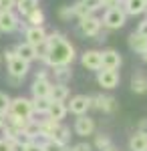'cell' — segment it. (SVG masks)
Returning <instances> with one entry per match:
<instances>
[{
    "label": "cell",
    "mask_w": 147,
    "mask_h": 151,
    "mask_svg": "<svg viewBox=\"0 0 147 151\" xmlns=\"http://www.w3.org/2000/svg\"><path fill=\"white\" fill-rule=\"evenodd\" d=\"M46 42H48V55L45 58V67H48V69L67 67V65H71L77 58L75 47L65 38L63 32H58V30L48 32L46 35Z\"/></svg>",
    "instance_id": "obj_1"
},
{
    "label": "cell",
    "mask_w": 147,
    "mask_h": 151,
    "mask_svg": "<svg viewBox=\"0 0 147 151\" xmlns=\"http://www.w3.org/2000/svg\"><path fill=\"white\" fill-rule=\"evenodd\" d=\"M101 28H103L101 18H97L95 14H89V16H85V18H79V22H77V30H79V35L85 36V38L99 36L101 35Z\"/></svg>",
    "instance_id": "obj_2"
},
{
    "label": "cell",
    "mask_w": 147,
    "mask_h": 151,
    "mask_svg": "<svg viewBox=\"0 0 147 151\" xmlns=\"http://www.w3.org/2000/svg\"><path fill=\"white\" fill-rule=\"evenodd\" d=\"M103 26L107 28V30H119V28H123L125 22H127V14L121 6H117V8H109V10H105L101 18Z\"/></svg>",
    "instance_id": "obj_3"
},
{
    "label": "cell",
    "mask_w": 147,
    "mask_h": 151,
    "mask_svg": "<svg viewBox=\"0 0 147 151\" xmlns=\"http://www.w3.org/2000/svg\"><path fill=\"white\" fill-rule=\"evenodd\" d=\"M8 115L14 117H22V119H32V101L26 99V97H16L10 101V109H8Z\"/></svg>",
    "instance_id": "obj_4"
},
{
    "label": "cell",
    "mask_w": 147,
    "mask_h": 151,
    "mask_svg": "<svg viewBox=\"0 0 147 151\" xmlns=\"http://www.w3.org/2000/svg\"><path fill=\"white\" fill-rule=\"evenodd\" d=\"M119 81H121L119 70H111V69H101V70H97V83H99V87L107 89V91H113V89H117Z\"/></svg>",
    "instance_id": "obj_5"
},
{
    "label": "cell",
    "mask_w": 147,
    "mask_h": 151,
    "mask_svg": "<svg viewBox=\"0 0 147 151\" xmlns=\"http://www.w3.org/2000/svg\"><path fill=\"white\" fill-rule=\"evenodd\" d=\"M68 113H73L75 117L87 115V111L91 109V97L89 95H75L71 97V103L67 105Z\"/></svg>",
    "instance_id": "obj_6"
},
{
    "label": "cell",
    "mask_w": 147,
    "mask_h": 151,
    "mask_svg": "<svg viewBox=\"0 0 147 151\" xmlns=\"http://www.w3.org/2000/svg\"><path fill=\"white\" fill-rule=\"evenodd\" d=\"M20 16L16 12H0V32H16L20 28Z\"/></svg>",
    "instance_id": "obj_7"
},
{
    "label": "cell",
    "mask_w": 147,
    "mask_h": 151,
    "mask_svg": "<svg viewBox=\"0 0 147 151\" xmlns=\"http://www.w3.org/2000/svg\"><path fill=\"white\" fill-rule=\"evenodd\" d=\"M81 65L87 70H101L103 63H101V50H95V48H89L81 55Z\"/></svg>",
    "instance_id": "obj_8"
},
{
    "label": "cell",
    "mask_w": 147,
    "mask_h": 151,
    "mask_svg": "<svg viewBox=\"0 0 147 151\" xmlns=\"http://www.w3.org/2000/svg\"><path fill=\"white\" fill-rule=\"evenodd\" d=\"M93 107L103 111V113H113L117 109V101L111 95H95V97H91V109Z\"/></svg>",
    "instance_id": "obj_9"
},
{
    "label": "cell",
    "mask_w": 147,
    "mask_h": 151,
    "mask_svg": "<svg viewBox=\"0 0 147 151\" xmlns=\"http://www.w3.org/2000/svg\"><path fill=\"white\" fill-rule=\"evenodd\" d=\"M28 70H30V63L22 60L20 57H14L12 60H8V77H16L22 81L28 75Z\"/></svg>",
    "instance_id": "obj_10"
},
{
    "label": "cell",
    "mask_w": 147,
    "mask_h": 151,
    "mask_svg": "<svg viewBox=\"0 0 147 151\" xmlns=\"http://www.w3.org/2000/svg\"><path fill=\"white\" fill-rule=\"evenodd\" d=\"M73 129H75V133H77L79 137H89V135L95 133V121H93L91 117H87V115H81V117L75 119Z\"/></svg>",
    "instance_id": "obj_11"
},
{
    "label": "cell",
    "mask_w": 147,
    "mask_h": 151,
    "mask_svg": "<svg viewBox=\"0 0 147 151\" xmlns=\"http://www.w3.org/2000/svg\"><path fill=\"white\" fill-rule=\"evenodd\" d=\"M46 35H48V32L45 30V26H26V28H24V38H26V42L32 45V47H38L40 42H45Z\"/></svg>",
    "instance_id": "obj_12"
},
{
    "label": "cell",
    "mask_w": 147,
    "mask_h": 151,
    "mask_svg": "<svg viewBox=\"0 0 147 151\" xmlns=\"http://www.w3.org/2000/svg\"><path fill=\"white\" fill-rule=\"evenodd\" d=\"M101 63H103V69L117 70L119 67H121L123 58H121V55H119V50H115V48H107V50H103V52H101Z\"/></svg>",
    "instance_id": "obj_13"
},
{
    "label": "cell",
    "mask_w": 147,
    "mask_h": 151,
    "mask_svg": "<svg viewBox=\"0 0 147 151\" xmlns=\"http://www.w3.org/2000/svg\"><path fill=\"white\" fill-rule=\"evenodd\" d=\"M50 87H53V81H48V79H34L32 87H30L32 99H48Z\"/></svg>",
    "instance_id": "obj_14"
},
{
    "label": "cell",
    "mask_w": 147,
    "mask_h": 151,
    "mask_svg": "<svg viewBox=\"0 0 147 151\" xmlns=\"http://www.w3.org/2000/svg\"><path fill=\"white\" fill-rule=\"evenodd\" d=\"M121 8L125 10L127 16H139V14L147 12V4H145V0H123Z\"/></svg>",
    "instance_id": "obj_15"
},
{
    "label": "cell",
    "mask_w": 147,
    "mask_h": 151,
    "mask_svg": "<svg viewBox=\"0 0 147 151\" xmlns=\"http://www.w3.org/2000/svg\"><path fill=\"white\" fill-rule=\"evenodd\" d=\"M68 109L65 103H61V101H50V107H48V113L46 117L48 119H53V121H58V123H63V119L67 117Z\"/></svg>",
    "instance_id": "obj_16"
},
{
    "label": "cell",
    "mask_w": 147,
    "mask_h": 151,
    "mask_svg": "<svg viewBox=\"0 0 147 151\" xmlns=\"http://www.w3.org/2000/svg\"><path fill=\"white\" fill-rule=\"evenodd\" d=\"M147 149V131H135L129 137V151H145Z\"/></svg>",
    "instance_id": "obj_17"
},
{
    "label": "cell",
    "mask_w": 147,
    "mask_h": 151,
    "mask_svg": "<svg viewBox=\"0 0 147 151\" xmlns=\"http://www.w3.org/2000/svg\"><path fill=\"white\" fill-rule=\"evenodd\" d=\"M127 42H129V48H131L133 52H137V55H143L147 50V38L141 36L139 32H131Z\"/></svg>",
    "instance_id": "obj_18"
},
{
    "label": "cell",
    "mask_w": 147,
    "mask_h": 151,
    "mask_svg": "<svg viewBox=\"0 0 147 151\" xmlns=\"http://www.w3.org/2000/svg\"><path fill=\"white\" fill-rule=\"evenodd\" d=\"M14 48H16V55L22 58V60H26V63L36 60V48H34L32 45H28L26 40H24V42H18Z\"/></svg>",
    "instance_id": "obj_19"
},
{
    "label": "cell",
    "mask_w": 147,
    "mask_h": 151,
    "mask_svg": "<svg viewBox=\"0 0 147 151\" xmlns=\"http://www.w3.org/2000/svg\"><path fill=\"white\" fill-rule=\"evenodd\" d=\"M48 99H50V101H61V103H65L68 99V87L63 85V83H53Z\"/></svg>",
    "instance_id": "obj_20"
},
{
    "label": "cell",
    "mask_w": 147,
    "mask_h": 151,
    "mask_svg": "<svg viewBox=\"0 0 147 151\" xmlns=\"http://www.w3.org/2000/svg\"><path fill=\"white\" fill-rule=\"evenodd\" d=\"M131 91L137 95H145L147 93V75L145 73H135L131 77Z\"/></svg>",
    "instance_id": "obj_21"
},
{
    "label": "cell",
    "mask_w": 147,
    "mask_h": 151,
    "mask_svg": "<svg viewBox=\"0 0 147 151\" xmlns=\"http://www.w3.org/2000/svg\"><path fill=\"white\" fill-rule=\"evenodd\" d=\"M50 75L55 77V83H63V85H67V83L73 79L71 65H67V67H55V69L50 70Z\"/></svg>",
    "instance_id": "obj_22"
},
{
    "label": "cell",
    "mask_w": 147,
    "mask_h": 151,
    "mask_svg": "<svg viewBox=\"0 0 147 151\" xmlns=\"http://www.w3.org/2000/svg\"><path fill=\"white\" fill-rule=\"evenodd\" d=\"M50 139L57 141V143H63V145H68V141H71V129L67 125H63V123H58L57 129L50 135Z\"/></svg>",
    "instance_id": "obj_23"
},
{
    "label": "cell",
    "mask_w": 147,
    "mask_h": 151,
    "mask_svg": "<svg viewBox=\"0 0 147 151\" xmlns=\"http://www.w3.org/2000/svg\"><path fill=\"white\" fill-rule=\"evenodd\" d=\"M22 135L28 141H36V137H40V121L30 119V121L26 123V127L22 129Z\"/></svg>",
    "instance_id": "obj_24"
},
{
    "label": "cell",
    "mask_w": 147,
    "mask_h": 151,
    "mask_svg": "<svg viewBox=\"0 0 147 151\" xmlns=\"http://www.w3.org/2000/svg\"><path fill=\"white\" fill-rule=\"evenodd\" d=\"M24 18H26V24H28V26H45V12L40 10L38 6H36L30 14H26Z\"/></svg>",
    "instance_id": "obj_25"
},
{
    "label": "cell",
    "mask_w": 147,
    "mask_h": 151,
    "mask_svg": "<svg viewBox=\"0 0 147 151\" xmlns=\"http://www.w3.org/2000/svg\"><path fill=\"white\" fill-rule=\"evenodd\" d=\"M32 101V113L34 115H45L48 113V107H50V99H30Z\"/></svg>",
    "instance_id": "obj_26"
},
{
    "label": "cell",
    "mask_w": 147,
    "mask_h": 151,
    "mask_svg": "<svg viewBox=\"0 0 147 151\" xmlns=\"http://www.w3.org/2000/svg\"><path fill=\"white\" fill-rule=\"evenodd\" d=\"M36 0H16V10L20 12L22 16H26V14H30V12L36 8Z\"/></svg>",
    "instance_id": "obj_27"
},
{
    "label": "cell",
    "mask_w": 147,
    "mask_h": 151,
    "mask_svg": "<svg viewBox=\"0 0 147 151\" xmlns=\"http://www.w3.org/2000/svg\"><path fill=\"white\" fill-rule=\"evenodd\" d=\"M43 151H68L67 145H63V143H57V141L53 139H43Z\"/></svg>",
    "instance_id": "obj_28"
},
{
    "label": "cell",
    "mask_w": 147,
    "mask_h": 151,
    "mask_svg": "<svg viewBox=\"0 0 147 151\" xmlns=\"http://www.w3.org/2000/svg\"><path fill=\"white\" fill-rule=\"evenodd\" d=\"M111 145V139H109V135H105V133H99V135H95V143H93V147L97 151H103L107 149Z\"/></svg>",
    "instance_id": "obj_29"
},
{
    "label": "cell",
    "mask_w": 147,
    "mask_h": 151,
    "mask_svg": "<svg viewBox=\"0 0 147 151\" xmlns=\"http://www.w3.org/2000/svg\"><path fill=\"white\" fill-rule=\"evenodd\" d=\"M2 137H4V139H8V141H16L18 137H20V131H18L16 127H12V125L6 123V125L2 127Z\"/></svg>",
    "instance_id": "obj_30"
},
{
    "label": "cell",
    "mask_w": 147,
    "mask_h": 151,
    "mask_svg": "<svg viewBox=\"0 0 147 151\" xmlns=\"http://www.w3.org/2000/svg\"><path fill=\"white\" fill-rule=\"evenodd\" d=\"M81 2H83V6H85L91 14H95L97 10L103 8V0H81Z\"/></svg>",
    "instance_id": "obj_31"
},
{
    "label": "cell",
    "mask_w": 147,
    "mask_h": 151,
    "mask_svg": "<svg viewBox=\"0 0 147 151\" xmlns=\"http://www.w3.org/2000/svg\"><path fill=\"white\" fill-rule=\"evenodd\" d=\"M73 12H75V18H77V20H79V18H85V16H89V14H91V12L83 6V2H81V0L73 4Z\"/></svg>",
    "instance_id": "obj_32"
},
{
    "label": "cell",
    "mask_w": 147,
    "mask_h": 151,
    "mask_svg": "<svg viewBox=\"0 0 147 151\" xmlns=\"http://www.w3.org/2000/svg\"><path fill=\"white\" fill-rule=\"evenodd\" d=\"M10 101H12V99L8 97V95L0 91V113H4V115L8 113V109H10Z\"/></svg>",
    "instance_id": "obj_33"
},
{
    "label": "cell",
    "mask_w": 147,
    "mask_h": 151,
    "mask_svg": "<svg viewBox=\"0 0 147 151\" xmlns=\"http://www.w3.org/2000/svg\"><path fill=\"white\" fill-rule=\"evenodd\" d=\"M16 0H0V12H14Z\"/></svg>",
    "instance_id": "obj_34"
},
{
    "label": "cell",
    "mask_w": 147,
    "mask_h": 151,
    "mask_svg": "<svg viewBox=\"0 0 147 151\" xmlns=\"http://www.w3.org/2000/svg\"><path fill=\"white\" fill-rule=\"evenodd\" d=\"M58 16H61L63 20H71V18H75L73 6H61V10H58Z\"/></svg>",
    "instance_id": "obj_35"
},
{
    "label": "cell",
    "mask_w": 147,
    "mask_h": 151,
    "mask_svg": "<svg viewBox=\"0 0 147 151\" xmlns=\"http://www.w3.org/2000/svg\"><path fill=\"white\" fill-rule=\"evenodd\" d=\"M93 149H95V147H93L91 143H87V141H81V143H75V145H73L68 151H93Z\"/></svg>",
    "instance_id": "obj_36"
},
{
    "label": "cell",
    "mask_w": 147,
    "mask_h": 151,
    "mask_svg": "<svg viewBox=\"0 0 147 151\" xmlns=\"http://www.w3.org/2000/svg\"><path fill=\"white\" fill-rule=\"evenodd\" d=\"M34 79H48V81H50V70L46 69H40V70H36V73H34Z\"/></svg>",
    "instance_id": "obj_37"
},
{
    "label": "cell",
    "mask_w": 147,
    "mask_h": 151,
    "mask_svg": "<svg viewBox=\"0 0 147 151\" xmlns=\"http://www.w3.org/2000/svg\"><path fill=\"white\" fill-rule=\"evenodd\" d=\"M121 6V0H103V8L109 10V8H117Z\"/></svg>",
    "instance_id": "obj_38"
},
{
    "label": "cell",
    "mask_w": 147,
    "mask_h": 151,
    "mask_svg": "<svg viewBox=\"0 0 147 151\" xmlns=\"http://www.w3.org/2000/svg\"><path fill=\"white\" fill-rule=\"evenodd\" d=\"M137 32H139L141 36H145V38H147V16L143 18V20H141V22H139V26H137Z\"/></svg>",
    "instance_id": "obj_39"
},
{
    "label": "cell",
    "mask_w": 147,
    "mask_h": 151,
    "mask_svg": "<svg viewBox=\"0 0 147 151\" xmlns=\"http://www.w3.org/2000/svg\"><path fill=\"white\" fill-rule=\"evenodd\" d=\"M26 151H43V143L30 141V143H26Z\"/></svg>",
    "instance_id": "obj_40"
},
{
    "label": "cell",
    "mask_w": 147,
    "mask_h": 151,
    "mask_svg": "<svg viewBox=\"0 0 147 151\" xmlns=\"http://www.w3.org/2000/svg\"><path fill=\"white\" fill-rule=\"evenodd\" d=\"M12 151H26V143L20 141V139L12 141Z\"/></svg>",
    "instance_id": "obj_41"
},
{
    "label": "cell",
    "mask_w": 147,
    "mask_h": 151,
    "mask_svg": "<svg viewBox=\"0 0 147 151\" xmlns=\"http://www.w3.org/2000/svg\"><path fill=\"white\" fill-rule=\"evenodd\" d=\"M0 151H12V141L0 137Z\"/></svg>",
    "instance_id": "obj_42"
},
{
    "label": "cell",
    "mask_w": 147,
    "mask_h": 151,
    "mask_svg": "<svg viewBox=\"0 0 147 151\" xmlns=\"http://www.w3.org/2000/svg\"><path fill=\"white\" fill-rule=\"evenodd\" d=\"M14 57H18V55H16V48H14V47L4 50V58H6V63H8V60H12Z\"/></svg>",
    "instance_id": "obj_43"
},
{
    "label": "cell",
    "mask_w": 147,
    "mask_h": 151,
    "mask_svg": "<svg viewBox=\"0 0 147 151\" xmlns=\"http://www.w3.org/2000/svg\"><path fill=\"white\" fill-rule=\"evenodd\" d=\"M4 125H6V115H4V113H0V129L4 127Z\"/></svg>",
    "instance_id": "obj_44"
},
{
    "label": "cell",
    "mask_w": 147,
    "mask_h": 151,
    "mask_svg": "<svg viewBox=\"0 0 147 151\" xmlns=\"http://www.w3.org/2000/svg\"><path fill=\"white\" fill-rule=\"evenodd\" d=\"M8 81H10L12 85H20V83H22L20 79H16V77H8Z\"/></svg>",
    "instance_id": "obj_45"
},
{
    "label": "cell",
    "mask_w": 147,
    "mask_h": 151,
    "mask_svg": "<svg viewBox=\"0 0 147 151\" xmlns=\"http://www.w3.org/2000/svg\"><path fill=\"white\" fill-rule=\"evenodd\" d=\"M103 151H119V149H117V147H115L113 143H111V145H109V147H107V149H103Z\"/></svg>",
    "instance_id": "obj_46"
},
{
    "label": "cell",
    "mask_w": 147,
    "mask_h": 151,
    "mask_svg": "<svg viewBox=\"0 0 147 151\" xmlns=\"http://www.w3.org/2000/svg\"><path fill=\"white\" fill-rule=\"evenodd\" d=\"M141 58H143V63H145V65H147V50H145V52H143V55H141Z\"/></svg>",
    "instance_id": "obj_47"
},
{
    "label": "cell",
    "mask_w": 147,
    "mask_h": 151,
    "mask_svg": "<svg viewBox=\"0 0 147 151\" xmlns=\"http://www.w3.org/2000/svg\"><path fill=\"white\" fill-rule=\"evenodd\" d=\"M145 4H147V0H145Z\"/></svg>",
    "instance_id": "obj_48"
},
{
    "label": "cell",
    "mask_w": 147,
    "mask_h": 151,
    "mask_svg": "<svg viewBox=\"0 0 147 151\" xmlns=\"http://www.w3.org/2000/svg\"><path fill=\"white\" fill-rule=\"evenodd\" d=\"M0 35H2V32H0Z\"/></svg>",
    "instance_id": "obj_49"
},
{
    "label": "cell",
    "mask_w": 147,
    "mask_h": 151,
    "mask_svg": "<svg viewBox=\"0 0 147 151\" xmlns=\"http://www.w3.org/2000/svg\"><path fill=\"white\" fill-rule=\"evenodd\" d=\"M121 2H123V0H121Z\"/></svg>",
    "instance_id": "obj_50"
},
{
    "label": "cell",
    "mask_w": 147,
    "mask_h": 151,
    "mask_svg": "<svg viewBox=\"0 0 147 151\" xmlns=\"http://www.w3.org/2000/svg\"><path fill=\"white\" fill-rule=\"evenodd\" d=\"M36 2H38V0H36Z\"/></svg>",
    "instance_id": "obj_51"
},
{
    "label": "cell",
    "mask_w": 147,
    "mask_h": 151,
    "mask_svg": "<svg viewBox=\"0 0 147 151\" xmlns=\"http://www.w3.org/2000/svg\"><path fill=\"white\" fill-rule=\"evenodd\" d=\"M145 151H147V149H145Z\"/></svg>",
    "instance_id": "obj_52"
}]
</instances>
